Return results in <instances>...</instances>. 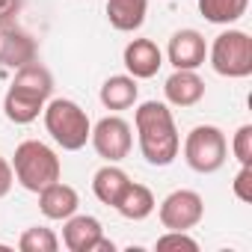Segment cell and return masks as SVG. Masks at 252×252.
Here are the masks:
<instances>
[{"mask_svg":"<svg viewBox=\"0 0 252 252\" xmlns=\"http://www.w3.org/2000/svg\"><path fill=\"white\" fill-rule=\"evenodd\" d=\"M45 128L63 152H80L89 143L92 122L86 110L71 98H54L45 104Z\"/></svg>","mask_w":252,"mask_h":252,"instance_id":"3957f363","label":"cell"},{"mask_svg":"<svg viewBox=\"0 0 252 252\" xmlns=\"http://www.w3.org/2000/svg\"><path fill=\"white\" fill-rule=\"evenodd\" d=\"M122 63H125V68H128L131 77H137V80H149V77H155V74L160 71V65H163V54H160V48H158L152 39H134V42L125 45Z\"/></svg>","mask_w":252,"mask_h":252,"instance_id":"7c38bea8","label":"cell"},{"mask_svg":"<svg viewBox=\"0 0 252 252\" xmlns=\"http://www.w3.org/2000/svg\"><path fill=\"white\" fill-rule=\"evenodd\" d=\"M163 95L175 107H193L205 98V80L190 68H175L163 83Z\"/></svg>","mask_w":252,"mask_h":252,"instance_id":"4fadbf2b","label":"cell"},{"mask_svg":"<svg viewBox=\"0 0 252 252\" xmlns=\"http://www.w3.org/2000/svg\"><path fill=\"white\" fill-rule=\"evenodd\" d=\"M208 57H211V65H214V71L220 77L240 80V77L252 74V39L243 30H225V33H220L214 39Z\"/></svg>","mask_w":252,"mask_h":252,"instance_id":"8992f818","label":"cell"},{"mask_svg":"<svg viewBox=\"0 0 252 252\" xmlns=\"http://www.w3.org/2000/svg\"><path fill=\"white\" fill-rule=\"evenodd\" d=\"M231 152L240 160V166H252V125H240L234 140H231Z\"/></svg>","mask_w":252,"mask_h":252,"instance_id":"7402d4cb","label":"cell"},{"mask_svg":"<svg viewBox=\"0 0 252 252\" xmlns=\"http://www.w3.org/2000/svg\"><path fill=\"white\" fill-rule=\"evenodd\" d=\"M98 98H101V104L107 110H128V107H134L137 98H140L137 77H131V74H113V77H107L104 86H101V92H98Z\"/></svg>","mask_w":252,"mask_h":252,"instance_id":"2e32d148","label":"cell"},{"mask_svg":"<svg viewBox=\"0 0 252 252\" xmlns=\"http://www.w3.org/2000/svg\"><path fill=\"white\" fill-rule=\"evenodd\" d=\"M77 208H80L77 190L63 181H54L45 190H39V211L48 220H68L71 214H77Z\"/></svg>","mask_w":252,"mask_h":252,"instance_id":"5bb4252c","label":"cell"},{"mask_svg":"<svg viewBox=\"0 0 252 252\" xmlns=\"http://www.w3.org/2000/svg\"><path fill=\"white\" fill-rule=\"evenodd\" d=\"M134 125H137V143H140L146 163L169 166L178 158L181 137L175 128L172 110L163 101H143L134 113Z\"/></svg>","mask_w":252,"mask_h":252,"instance_id":"6da1fadb","label":"cell"},{"mask_svg":"<svg viewBox=\"0 0 252 252\" xmlns=\"http://www.w3.org/2000/svg\"><path fill=\"white\" fill-rule=\"evenodd\" d=\"M12 184H15V172H12V163H9L6 158H0V199H3V196H9Z\"/></svg>","mask_w":252,"mask_h":252,"instance_id":"cb8c5ba5","label":"cell"},{"mask_svg":"<svg viewBox=\"0 0 252 252\" xmlns=\"http://www.w3.org/2000/svg\"><path fill=\"white\" fill-rule=\"evenodd\" d=\"M149 0H107V21L119 33H134L143 27Z\"/></svg>","mask_w":252,"mask_h":252,"instance_id":"9a60e30c","label":"cell"},{"mask_svg":"<svg viewBox=\"0 0 252 252\" xmlns=\"http://www.w3.org/2000/svg\"><path fill=\"white\" fill-rule=\"evenodd\" d=\"M155 249H160V252H199V243L187 231H169L166 228V234L158 237Z\"/></svg>","mask_w":252,"mask_h":252,"instance_id":"44dd1931","label":"cell"},{"mask_svg":"<svg viewBox=\"0 0 252 252\" xmlns=\"http://www.w3.org/2000/svg\"><path fill=\"white\" fill-rule=\"evenodd\" d=\"M228 158V143L225 134L217 128V125H196V128L187 134L184 140V160L193 172L211 175L217 169H222Z\"/></svg>","mask_w":252,"mask_h":252,"instance_id":"5b68a950","label":"cell"},{"mask_svg":"<svg viewBox=\"0 0 252 252\" xmlns=\"http://www.w3.org/2000/svg\"><path fill=\"white\" fill-rule=\"evenodd\" d=\"M18 249L21 252H57L60 249V237L51 228H45V225H33V228H27L21 234Z\"/></svg>","mask_w":252,"mask_h":252,"instance_id":"ffe728a7","label":"cell"},{"mask_svg":"<svg viewBox=\"0 0 252 252\" xmlns=\"http://www.w3.org/2000/svg\"><path fill=\"white\" fill-rule=\"evenodd\" d=\"M155 205H158V202H155V193H152L146 184H137V181H131L128 187H125L122 199L116 202V211H119L125 220H134V222H140V220L152 217Z\"/></svg>","mask_w":252,"mask_h":252,"instance_id":"ac0fdd59","label":"cell"},{"mask_svg":"<svg viewBox=\"0 0 252 252\" xmlns=\"http://www.w3.org/2000/svg\"><path fill=\"white\" fill-rule=\"evenodd\" d=\"M249 0H199V12L211 24H234L246 15Z\"/></svg>","mask_w":252,"mask_h":252,"instance_id":"d6986e66","label":"cell"},{"mask_svg":"<svg viewBox=\"0 0 252 252\" xmlns=\"http://www.w3.org/2000/svg\"><path fill=\"white\" fill-rule=\"evenodd\" d=\"M128 184H131L128 172L119 169L116 163H107V166H101L92 175V193L98 196V202H104L110 208H116V202L122 199V193H125V187H128Z\"/></svg>","mask_w":252,"mask_h":252,"instance_id":"e0dca14e","label":"cell"},{"mask_svg":"<svg viewBox=\"0 0 252 252\" xmlns=\"http://www.w3.org/2000/svg\"><path fill=\"white\" fill-rule=\"evenodd\" d=\"M18 6H21V0H0V21L12 18L18 12Z\"/></svg>","mask_w":252,"mask_h":252,"instance_id":"d4e9b609","label":"cell"},{"mask_svg":"<svg viewBox=\"0 0 252 252\" xmlns=\"http://www.w3.org/2000/svg\"><path fill=\"white\" fill-rule=\"evenodd\" d=\"M231 190L240 202H252V166H240V172L231 181Z\"/></svg>","mask_w":252,"mask_h":252,"instance_id":"603a6c76","label":"cell"},{"mask_svg":"<svg viewBox=\"0 0 252 252\" xmlns=\"http://www.w3.org/2000/svg\"><path fill=\"white\" fill-rule=\"evenodd\" d=\"M12 172H15V181H18L24 190L39 193V190H45L48 184L60 181L63 163H60L57 152H54L51 146H45L42 140H24V143L15 149Z\"/></svg>","mask_w":252,"mask_h":252,"instance_id":"277c9868","label":"cell"},{"mask_svg":"<svg viewBox=\"0 0 252 252\" xmlns=\"http://www.w3.org/2000/svg\"><path fill=\"white\" fill-rule=\"evenodd\" d=\"M36 60V42L27 30L12 24V18L0 21V65L3 68H21Z\"/></svg>","mask_w":252,"mask_h":252,"instance_id":"30bf717a","label":"cell"},{"mask_svg":"<svg viewBox=\"0 0 252 252\" xmlns=\"http://www.w3.org/2000/svg\"><path fill=\"white\" fill-rule=\"evenodd\" d=\"M160 225L169 231H190L193 225L202 222L205 217V202L196 190H172L163 202H160Z\"/></svg>","mask_w":252,"mask_h":252,"instance_id":"ba28073f","label":"cell"},{"mask_svg":"<svg viewBox=\"0 0 252 252\" xmlns=\"http://www.w3.org/2000/svg\"><path fill=\"white\" fill-rule=\"evenodd\" d=\"M51 92H54V77L39 60L15 68V80L6 89V95H3L6 119L15 122V125L36 122L39 113L45 110V104L51 101Z\"/></svg>","mask_w":252,"mask_h":252,"instance_id":"7a4b0ae2","label":"cell"},{"mask_svg":"<svg viewBox=\"0 0 252 252\" xmlns=\"http://www.w3.org/2000/svg\"><path fill=\"white\" fill-rule=\"evenodd\" d=\"M89 143L98 152V158H104L107 163H119V160H125L131 155L134 134H131V125L125 122L122 116H104L92 128Z\"/></svg>","mask_w":252,"mask_h":252,"instance_id":"52a82bcc","label":"cell"},{"mask_svg":"<svg viewBox=\"0 0 252 252\" xmlns=\"http://www.w3.org/2000/svg\"><path fill=\"white\" fill-rule=\"evenodd\" d=\"M166 57H169V63L175 68L196 71L199 65H205V57H208L205 36L199 30H178V33H172L169 48H166Z\"/></svg>","mask_w":252,"mask_h":252,"instance_id":"8fae6325","label":"cell"},{"mask_svg":"<svg viewBox=\"0 0 252 252\" xmlns=\"http://www.w3.org/2000/svg\"><path fill=\"white\" fill-rule=\"evenodd\" d=\"M63 243L71 252H113L116 243L104 237V228L95 217L89 214H71L63 220Z\"/></svg>","mask_w":252,"mask_h":252,"instance_id":"9c48e42d","label":"cell"}]
</instances>
